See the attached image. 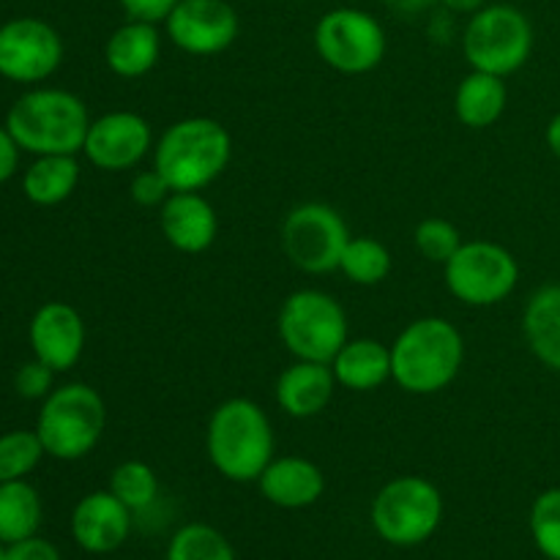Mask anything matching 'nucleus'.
<instances>
[{"label": "nucleus", "instance_id": "1", "mask_svg": "<svg viewBox=\"0 0 560 560\" xmlns=\"http://www.w3.org/2000/svg\"><path fill=\"white\" fill-rule=\"evenodd\" d=\"M465 339L446 317H419L392 345V381L402 392L430 397L457 381Z\"/></svg>", "mask_w": 560, "mask_h": 560}, {"label": "nucleus", "instance_id": "2", "mask_svg": "<svg viewBox=\"0 0 560 560\" xmlns=\"http://www.w3.org/2000/svg\"><path fill=\"white\" fill-rule=\"evenodd\" d=\"M206 452L224 479L238 485L260 479L273 459V427L266 410L246 397L219 405L206 427Z\"/></svg>", "mask_w": 560, "mask_h": 560}, {"label": "nucleus", "instance_id": "3", "mask_svg": "<svg viewBox=\"0 0 560 560\" xmlns=\"http://www.w3.org/2000/svg\"><path fill=\"white\" fill-rule=\"evenodd\" d=\"M230 159L233 137L206 115L178 120L153 145V167L173 191H202L228 170Z\"/></svg>", "mask_w": 560, "mask_h": 560}, {"label": "nucleus", "instance_id": "4", "mask_svg": "<svg viewBox=\"0 0 560 560\" xmlns=\"http://www.w3.org/2000/svg\"><path fill=\"white\" fill-rule=\"evenodd\" d=\"M5 129L16 145L36 156H77L85 148L91 115L74 93L42 88L16 98L5 118Z\"/></svg>", "mask_w": 560, "mask_h": 560}, {"label": "nucleus", "instance_id": "5", "mask_svg": "<svg viewBox=\"0 0 560 560\" xmlns=\"http://www.w3.org/2000/svg\"><path fill=\"white\" fill-rule=\"evenodd\" d=\"M107 430V405L88 383L55 388L38 413L36 435L49 457L74 463L88 457Z\"/></svg>", "mask_w": 560, "mask_h": 560}, {"label": "nucleus", "instance_id": "6", "mask_svg": "<svg viewBox=\"0 0 560 560\" xmlns=\"http://www.w3.org/2000/svg\"><path fill=\"white\" fill-rule=\"evenodd\" d=\"M279 339L299 361L331 364L334 355L350 339L348 312L323 290H295L279 310Z\"/></svg>", "mask_w": 560, "mask_h": 560}, {"label": "nucleus", "instance_id": "7", "mask_svg": "<svg viewBox=\"0 0 560 560\" xmlns=\"http://www.w3.org/2000/svg\"><path fill=\"white\" fill-rule=\"evenodd\" d=\"M463 52L474 71L506 80L528 63L534 52V25L517 5H485L470 14V22L465 25Z\"/></svg>", "mask_w": 560, "mask_h": 560}, {"label": "nucleus", "instance_id": "8", "mask_svg": "<svg viewBox=\"0 0 560 560\" xmlns=\"http://www.w3.org/2000/svg\"><path fill=\"white\" fill-rule=\"evenodd\" d=\"M370 520L375 534L388 545H424L441 528L443 495L424 476H399L377 492Z\"/></svg>", "mask_w": 560, "mask_h": 560}, {"label": "nucleus", "instance_id": "9", "mask_svg": "<svg viewBox=\"0 0 560 560\" xmlns=\"http://www.w3.org/2000/svg\"><path fill=\"white\" fill-rule=\"evenodd\" d=\"M315 52L339 74H370L383 63L388 49L386 31L364 9H331L315 25Z\"/></svg>", "mask_w": 560, "mask_h": 560}, {"label": "nucleus", "instance_id": "10", "mask_svg": "<svg viewBox=\"0 0 560 560\" xmlns=\"http://www.w3.org/2000/svg\"><path fill=\"white\" fill-rule=\"evenodd\" d=\"M443 279L465 306H495L517 288L520 262L495 241H465L443 266Z\"/></svg>", "mask_w": 560, "mask_h": 560}, {"label": "nucleus", "instance_id": "11", "mask_svg": "<svg viewBox=\"0 0 560 560\" xmlns=\"http://www.w3.org/2000/svg\"><path fill=\"white\" fill-rule=\"evenodd\" d=\"M350 241L348 222L326 202H301L282 222V249L304 273L339 271V260Z\"/></svg>", "mask_w": 560, "mask_h": 560}, {"label": "nucleus", "instance_id": "12", "mask_svg": "<svg viewBox=\"0 0 560 560\" xmlns=\"http://www.w3.org/2000/svg\"><path fill=\"white\" fill-rule=\"evenodd\" d=\"M164 27L180 52L211 58L233 47L241 20L228 0H178Z\"/></svg>", "mask_w": 560, "mask_h": 560}, {"label": "nucleus", "instance_id": "13", "mask_svg": "<svg viewBox=\"0 0 560 560\" xmlns=\"http://www.w3.org/2000/svg\"><path fill=\"white\" fill-rule=\"evenodd\" d=\"M63 60V42L52 25L33 16L0 27V74L14 82H42Z\"/></svg>", "mask_w": 560, "mask_h": 560}, {"label": "nucleus", "instance_id": "14", "mask_svg": "<svg viewBox=\"0 0 560 560\" xmlns=\"http://www.w3.org/2000/svg\"><path fill=\"white\" fill-rule=\"evenodd\" d=\"M153 131L142 115L129 109H115L91 120V129L85 137V156L93 167L107 170V173H124L137 167L148 153L153 151Z\"/></svg>", "mask_w": 560, "mask_h": 560}, {"label": "nucleus", "instance_id": "15", "mask_svg": "<svg viewBox=\"0 0 560 560\" xmlns=\"http://www.w3.org/2000/svg\"><path fill=\"white\" fill-rule=\"evenodd\" d=\"M31 348L38 361L66 372L80 361L85 350V323L71 304L49 301L31 320Z\"/></svg>", "mask_w": 560, "mask_h": 560}, {"label": "nucleus", "instance_id": "16", "mask_svg": "<svg viewBox=\"0 0 560 560\" xmlns=\"http://www.w3.org/2000/svg\"><path fill=\"white\" fill-rule=\"evenodd\" d=\"M131 514L109 490L91 492L74 506L71 536L91 556H109L129 539Z\"/></svg>", "mask_w": 560, "mask_h": 560}, {"label": "nucleus", "instance_id": "17", "mask_svg": "<svg viewBox=\"0 0 560 560\" xmlns=\"http://www.w3.org/2000/svg\"><path fill=\"white\" fill-rule=\"evenodd\" d=\"M164 241L184 255H202L217 244V208L200 191H173L159 211Z\"/></svg>", "mask_w": 560, "mask_h": 560}, {"label": "nucleus", "instance_id": "18", "mask_svg": "<svg viewBox=\"0 0 560 560\" xmlns=\"http://www.w3.org/2000/svg\"><path fill=\"white\" fill-rule=\"evenodd\" d=\"M257 487L268 503L295 512L320 501L326 492V476L312 459L290 454V457H273L257 479Z\"/></svg>", "mask_w": 560, "mask_h": 560}, {"label": "nucleus", "instance_id": "19", "mask_svg": "<svg viewBox=\"0 0 560 560\" xmlns=\"http://www.w3.org/2000/svg\"><path fill=\"white\" fill-rule=\"evenodd\" d=\"M337 392V377L331 364L299 361L290 364L277 381V402L290 419H315L331 405Z\"/></svg>", "mask_w": 560, "mask_h": 560}, {"label": "nucleus", "instance_id": "20", "mask_svg": "<svg viewBox=\"0 0 560 560\" xmlns=\"http://www.w3.org/2000/svg\"><path fill=\"white\" fill-rule=\"evenodd\" d=\"M162 58V36L153 22L126 20L104 44V60L115 77L140 80L151 74Z\"/></svg>", "mask_w": 560, "mask_h": 560}, {"label": "nucleus", "instance_id": "21", "mask_svg": "<svg viewBox=\"0 0 560 560\" xmlns=\"http://www.w3.org/2000/svg\"><path fill=\"white\" fill-rule=\"evenodd\" d=\"M331 372L348 392H377L392 381V348L377 339H348L334 355Z\"/></svg>", "mask_w": 560, "mask_h": 560}, {"label": "nucleus", "instance_id": "22", "mask_svg": "<svg viewBox=\"0 0 560 560\" xmlns=\"http://www.w3.org/2000/svg\"><path fill=\"white\" fill-rule=\"evenodd\" d=\"M523 334L530 353L547 366L560 372V284H545L525 304Z\"/></svg>", "mask_w": 560, "mask_h": 560}, {"label": "nucleus", "instance_id": "23", "mask_svg": "<svg viewBox=\"0 0 560 560\" xmlns=\"http://www.w3.org/2000/svg\"><path fill=\"white\" fill-rule=\"evenodd\" d=\"M506 102L509 93L503 77L470 69L454 93V113L468 129H490L506 113Z\"/></svg>", "mask_w": 560, "mask_h": 560}, {"label": "nucleus", "instance_id": "24", "mask_svg": "<svg viewBox=\"0 0 560 560\" xmlns=\"http://www.w3.org/2000/svg\"><path fill=\"white\" fill-rule=\"evenodd\" d=\"M80 184V164L74 156H38L22 178L25 197L36 206H58L69 200Z\"/></svg>", "mask_w": 560, "mask_h": 560}, {"label": "nucleus", "instance_id": "25", "mask_svg": "<svg viewBox=\"0 0 560 560\" xmlns=\"http://www.w3.org/2000/svg\"><path fill=\"white\" fill-rule=\"evenodd\" d=\"M42 525V498L27 481H0V541H14L36 536Z\"/></svg>", "mask_w": 560, "mask_h": 560}, {"label": "nucleus", "instance_id": "26", "mask_svg": "<svg viewBox=\"0 0 560 560\" xmlns=\"http://www.w3.org/2000/svg\"><path fill=\"white\" fill-rule=\"evenodd\" d=\"M392 268L394 260L388 246L377 238H366V235L350 238L342 252V260H339V271L361 288H375V284L386 282Z\"/></svg>", "mask_w": 560, "mask_h": 560}, {"label": "nucleus", "instance_id": "27", "mask_svg": "<svg viewBox=\"0 0 560 560\" xmlns=\"http://www.w3.org/2000/svg\"><path fill=\"white\" fill-rule=\"evenodd\" d=\"M167 560H238L222 530L208 523H189L170 539Z\"/></svg>", "mask_w": 560, "mask_h": 560}, {"label": "nucleus", "instance_id": "28", "mask_svg": "<svg viewBox=\"0 0 560 560\" xmlns=\"http://www.w3.org/2000/svg\"><path fill=\"white\" fill-rule=\"evenodd\" d=\"M109 492L131 512H145L159 498V476L142 459H126L109 476Z\"/></svg>", "mask_w": 560, "mask_h": 560}, {"label": "nucleus", "instance_id": "29", "mask_svg": "<svg viewBox=\"0 0 560 560\" xmlns=\"http://www.w3.org/2000/svg\"><path fill=\"white\" fill-rule=\"evenodd\" d=\"M42 438L36 432H9L0 438V481H16L25 479L38 459L44 457Z\"/></svg>", "mask_w": 560, "mask_h": 560}, {"label": "nucleus", "instance_id": "30", "mask_svg": "<svg viewBox=\"0 0 560 560\" xmlns=\"http://www.w3.org/2000/svg\"><path fill=\"white\" fill-rule=\"evenodd\" d=\"M530 534L545 558L560 560V487L545 490L530 506Z\"/></svg>", "mask_w": 560, "mask_h": 560}, {"label": "nucleus", "instance_id": "31", "mask_svg": "<svg viewBox=\"0 0 560 560\" xmlns=\"http://www.w3.org/2000/svg\"><path fill=\"white\" fill-rule=\"evenodd\" d=\"M413 241H416V249L421 252L424 260L441 262V266H446V262L452 260L454 252L465 244L457 224H452L448 219H441V217L421 219L419 228H416L413 233Z\"/></svg>", "mask_w": 560, "mask_h": 560}, {"label": "nucleus", "instance_id": "32", "mask_svg": "<svg viewBox=\"0 0 560 560\" xmlns=\"http://www.w3.org/2000/svg\"><path fill=\"white\" fill-rule=\"evenodd\" d=\"M129 195L140 208H162L164 202H167V197L173 195V189H170V184L164 180V175L159 173L156 167H151L142 170V173H137L135 178H131Z\"/></svg>", "mask_w": 560, "mask_h": 560}, {"label": "nucleus", "instance_id": "33", "mask_svg": "<svg viewBox=\"0 0 560 560\" xmlns=\"http://www.w3.org/2000/svg\"><path fill=\"white\" fill-rule=\"evenodd\" d=\"M52 375L55 370L44 364V361H27V364L20 366L14 377L16 394L25 399H47L52 394Z\"/></svg>", "mask_w": 560, "mask_h": 560}, {"label": "nucleus", "instance_id": "34", "mask_svg": "<svg viewBox=\"0 0 560 560\" xmlns=\"http://www.w3.org/2000/svg\"><path fill=\"white\" fill-rule=\"evenodd\" d=\"M118 3L129 20H142L159 25V22H164L173 14L178 0H118Z\"/></svg>", "mask_w": 560, "mask_h": 560}, {"label": "nucleus", "instance_id": "35", "mask_svg": "<svg viewBox=\"0 0 560 560\" xmlns=\"http://www.w3.org/2000/svg\"><path fill=\"white\" fill-rule=\"evenodd\" d=\"M5 560H60V552L52 541L31 536L5 547Z\"/></svg>", "mask_w": 560, "mask_h": 560}, {"label": "nucleus", "instance_id": "36", "mask_svg": "<svg viewBox=\"0 0 560 560\" xmlns=\"http://www.w3.org/2000/svg\"><path fill=\"white\" fill-rule=\"evenodd\" d=\"M16 159H20V145L9 135V129H0V184L14 175Z\"/></svg>", "mask_w": 560, "mask_h": 560}, {"label": "nucleus", "instance_id": "37", "mask_svg": "<svg viewBox=\"0 0 560 560\" xmlns=\"http://www.w3.org/2000/svg\"><path fill=\"white\" fill-rule=\"evenodd\" d=\"M383 3L397 11V14H421V11H427L438 0H383Z\"/></svg>", "mask_w": 560, "mask_h": 560}, {"label": "nucleus", "instance_id": "38", "mask_svg": "<svg viewBox=\"0 0 560 560\" xmlns=\"http://www.w3.org/2000/svg\"><path fill=\"white\" fill-rule=\"evenodd\" d=\"M441 5H446L448 11H457V14H476L479 9H485L487 0H438Z\"/></svg>", "mask_w": 560, "mask_h": 560}, {"label": "nucleus", "instance_id": "39", "mask_svg": "<svg viewBox=\"0 0 560 560\" xmlns=\"http://www.w3.org/2000/svg\"><path fill=\"white\" fill-rule=\"evenodd\" d=\"M545 140H547V148H550V151L560 159V113L550 120V124H547Z\"/></svg>", "mask_w": 560, "mask_h": 560}, {"label": "nucleus", "instance_id": "40", "mask_svg": "<svg viewBox=\"0 0 560 560\" xmlns=\"http://www.w3.org/2000/svg\"><path fill=\"white\" fill-rule=\"evenodd\" d=\"M0 560H5V550H3V547H0Z\"/></svg>", "mask_w": 560, "mask_h": 560}]
</instances>
